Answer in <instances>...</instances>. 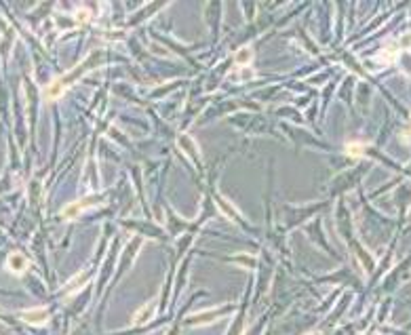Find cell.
Wrapping results in <instances>:
<instances>
[{"label":"cell","mask_w":411,"mask_h":335,"mask_svg":"<svg viewBox=\"0 0 411 335\" xmlns=\"http://www.w3.org/2000/svg\"><path fill=\"white\" fill-rule=\"evenodd\" d=\"M89 68V61H82L80 65L74 72H68L65 74V76H61V78H57V80H53L51 85H49L47 89H45V97L49 99V102H51V99H57V97H61V93L65 89H68V85L70 82H74V78L76 76H80L82 72H85Z\"/></svg>","instance_id":"cell-1"},{"label":"cell","mask_w":411,"mask_h":335,"mask_svg":"<svg viewBox=\"0 0 411 335\" xmlns=\"http://www.w3.org/2000/svg\"><path fill=\"white\" fill-rule=\"evenodd\" d=\"M99 203H102V198H99V196H87V198L74 200V203L65 205V207L61 209V215L65 217V220H70V217H78L82 211H85V209L95 207V205H99Z\"/></svg>","instance_id":"cell-2"},{"label":"cell","mask_w":411,"mask_h":335,"mask_svg":"<svg viewBox=\"0 0 411 335\" xmlns=\"http://www.w3.org/2000/svg\"><path fill=\"white\" fill-rule=\"evenodd\" d=\"M19 318L28 325H45L49 321V310L47 308H32L19 312Z\"/></svg>","instance_id":"cell-3"},{"label":"cell","mask_w":411,"mask_h":335,"mask_svg":"<svg viewBox=\"0 0 411 335\" xmlns=\"http://www.w3.org/2000/svg\"><path fill=\"white\" fill-rule=\"evenodd\" d=\"M28 266H30V262L21 253H11L9 259H6V268H9L13 274H23L28 270Z\"/></svg>","instance_id":"cell-4"},{"label":"cell","mask_w":411,"mask_h":335,"mask_svg":"<svg viewBox=\"0 0 411 335\" xmlns=\"http://www.w3.org/2000/svg\"><path fill=\"white\" fill-rule=\"evenodd\" d=\"M154 312H156V304H154V301H150V304H146L141 310H137V314H135V318H133V323H135V325L148 323L150 318L154 316Z\"/></svg>","instance_id":"cell-5"},{"label":"cell","mask_w":411,"mask_h":335,"mask_svg":"<svg viewBox=\"0 0 411 335\" xmlns=\"http://www.w3.org/2000/svg\"><path fill=\"white\" fill-rule=\"evenodd\" d=\"M365 148H367V144H363V141H350V144H346V154L356 158L365 152Z\"/></svg>","instance_id":"cell-6"},{"label":"cell","mask_w":411,"mask_h":335,"mask_svg":"<svg viewBox=\"0 0 411 335\" xmlns=\"http://www.w3.org/2000/svg\"><path fill=\"white\" fill-rule=\"evenodd\" d=\"M251 57H253V51H251V49H242V51L236 53V61L240 65H247L251 61Z\"/></svg>","instance_id":"cell-7"},{"label":"cell","mask_w":411,"mask_h":335,"mask_svg":"<svg viewBox=\"0 0 411 335\" xmlns=\"http://www.w3.org/2000/svg\"><path fill=\"white\" fill-rule=\"evenodd\" d=\"M74 19H76L78 23H85V21L91 19V11H87V9H78L76 13H74Z\"/></svg>","instance_id":"cell-8"},{"label":"cell","mask_w":411,"mask_h":335,"mask_svg":"<svg viewBox=\"0 0 411 335\" xmlns=\"http://www.w3.org/2000/svg\"><path fill=\"white\" fill-rule=\"evenodd\" d=\"M312 335H318V333H312Z\"/></svg>","instance_id":"cell-9"}]
</instances>
